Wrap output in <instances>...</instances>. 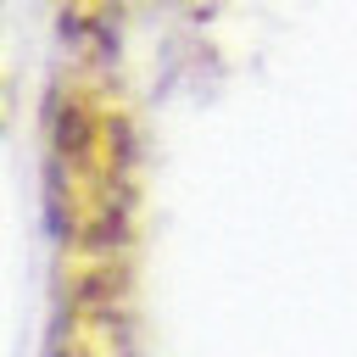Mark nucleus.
Segmentation results:
<instances>
[]
</instances>
